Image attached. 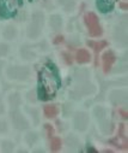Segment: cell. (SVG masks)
<instances>
[{"label":"cell","instance_id":"cell-7","mask_svg":"<svg viewBox=\"0 0 128 153\" xmlns=\"http://www.w3.org/2000/svg\"><path fill=\"white\" fill-rule=\"evenodd\" d=\"M56 112H58V110L53 105L52 106H47L45 108V113H46V116H48V117H54L55 114H56Z\"/></svg>","mask_w":128,"mask_h":153},{"label":"cell","instance_id":"cell-2","mask_svg":"<svg viewBox=\"0 0 128 153\" xmlns=\"http://www.w3.org/2000/svg\"><path fill=\"white\" fill-rule=\"evenodd\" d=\"M22 5V0H0V15L7 18L15 16Z\"/></svg>","mask_w":128,"mask_h":153},{"label":"cell","instance_id":"cell-8","mask_svg":"<svg viewBox=\"0 0 128 153\" xmlns=\"http://www.w3.org/2000/svg\"><path fill=\"white\" fill-rule=\"evenodd\" d=\"M52 149L53 151H58L59 148H60V145H61V142H60V140L58 139V137H54V139H52Z\"/></svg>","mask_w":128,"mask_h":153},{"label":"cell","instance_id":"cell-6","mask_svg":"<svg viewBox=\"0 0 128 153\" xmlns=\"http://www.w3.org/2000/svg\"><path fill=\"white\" fill-rule=\"evenodd\" d=\"M77 59L80 63L89 62L90 60V54L88 53V51H85V50H79L78 53H77Z\"/></svg>","mask_w":128,"mask_h":153},{"label":"cell","instance_id":"cell-3","mask_svg":"<svg viewBox=\"0 0 128 153\" xmlns=\"http://www.w3.org/2000/svg\"><path fill=\"white\" fill-rule=\"evenodd\" d=\"M85 22H86V25H88V28L90 30V34L92 36L101 35L102 30H101V27H99V23H98V18L94 13H89L86 17H85Z\"/></svg>","mask_w":128,"mask_h":153},{"label":"cell","instance_id":"cell-5","mask_svg":"<svg viewBox=\"0 0 128 153\" xmlns=\"http://www.w3.org/2000/svg\"><path fill=\"white\" fill-rule=\"evenodd\" d=\"M115 62V57L111 52H107L104 56H103V68H104V71H109L111 65L114 64Z\"/></svg>","mask_w":128,"mask_h":153},{"label":"cell","instance_id":"cell-1","mask_svg":"<svg viewBox=\"0 0 128 153\" xmlns=\"http://www.w3.org/2000/svg\"><path fill=\"white\" fill-rule=\"evenodd\" d=\"M60 88V77L56 68L53 64H47L38 74V97L43 100L52 99Z\"/></svg>","mask_w":128,"mask_h":153},{"label":"cell","instance_id":"cell-4","mask_svg":"<svg viewBox=\"0 0 128 153\" xmlns=\"http://www.w3.org/2000/svg\"><path fill=\"white\" fill-rule=\"evenodd\" d=\"M116 0H97V6L102 12H109L115 4Z\"/></svg>","mask_w":128,"mask_h":153}]
</instances>
